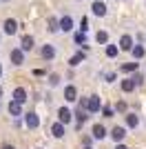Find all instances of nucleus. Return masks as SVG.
Instances as JSON below:
<instances>
[{
	"instance_id": "1",
	"label": "nucleus",
	"mask_w": 146,
	"mask_h": 149,
	"mask_svg": "<svg viewBox=\"0 0 146 149\" xmlns=\"http://www.w3.org/2000/svg\"><path fill=\"white\" fill-rule=\"evenodd\" d=\"M24 54H27V51H24L22 47H13V49L9 51V60H11L13 67H20L24 62Z\"/></svg>"
},
{
	"instance_id": "2",
	"label": "nucleus",
	"mask_w": 146,
	"mask_h": 149,
	"mask_svg": "<svg viewBox=\"0 0 146 149\" xmlns=\"http://www.w3.org/2000/svg\"><path fill=\"white\" fill-rule=\"evenodd\" d=\"M24 127H27V129H38V127H40V118H38L36 111L24 113Z\"/></svg>"
},
{
	"instance_id": "3",
	"label": "nucleus",
	"mask_w": 146,
	"mask_h": 149,
	"mask_svg": "<svg viewBox=\"0 0 146 149\" xmlns=\"http://www.w3.org/2000/svg\"><path fill=\"white\" fill-rule=\"evenodd\" d=\"M86 109H89L91 113H97L100 109H102V102H100V98H97V96H89V98H86Z\"/></svg>"
},
{
	"instance_id": "4",
	"label": "nucleus",
	"mask_w": 146,
	"mask_h": 149,
	"mask_svg": "<svg viewBox=\"0 0 146 149\" xmlns=\"http://www.w3.org/2000/svg\"><path fill=\"white\" fill-rule=\"evenodd\" d=\"M9 113H11V118H20V116H22V102L11 98V102H9Z\"/></svg>"
},
{
	"instance_id": "5",
	"label": "nucleus",
	"mask_w": 146,
	"mask_h": 149,
	"mask_svg": "<svg viewBox=\"0 0 146 149\" xmlns=\"http://www.w3.org/2000/svg\"><path fill=\"white\" fill-rule=\"evenodd\" d=\"M91 11L95 13L97 18H104V16H106V5H104V2H100V0H93Z\"/></svg>"
},
{
	"instance_id": "6",
	"label": "nucleus",
	"mask_w": 146,
	"mask_h": 149,
	"mask_svg": "<svg viewBox=\"0 0 146 149\" xmlns=\"http://www.w3.org/2000/svg\"><path fill=\"white\" fill-rule=\"evenodd\" d=\"M89 109H84V107H80L78 111H75V120H78V129H82V125L86 123V120H89Z\"/></svg>"
},
{
	"instance_id": "7",
	"label": "nucleus",
	"mask_w": 146,
	"mask_h": 149,
	"mask_svg": "<svg viewBox=\"0 0 146 149\" xmlns=\"http://www.w3.org/2000/svg\"><path fill=\"white\" fill-rule=\"evenodd\" d=\"M111 138H113L115 143H122V140L126 138V127H113V129H111Z\"/></svg>"
},
{
	"instance_id": "8",
	"label": "nucleus",
	"mask_w": 146,
	"mask_h": 149,
	"mask_svg": "<svg viewBox=\"0 0 146 149\" xmlns=\"http://www.w3.org/2000/svg\"><path fill=\"white\" fill-rule=\"evenodd\" d=\"M51 134H53V138H62L64 134H67V125L64 123H53V127H51Z\"/></svg>"
},
{
	"instance_id": "9",
	"label": "nucleus",
	"mask_w": 146,
	"mask_h": 149,
	"mask_svg": "<svg viewBox=\"0 0 146 149\" xmlns=\"http://www.w3.org/2000/svg\"><path fill=\"white\" fill-rule=\"evenodd\" d=\"M71 118H73L71 109H67V107H60V109H58V120H60V123L69 125V123H71Z\"/></svg>"
},
{
	"instance_id": "10",
	"label": "nucleus",
	"mask_w": 146,
	"mask_h": 149,
	"mask_svg": "<svg viewBox=\"0 0 146 149\" xmlns=\"http://www.w3.org/2000/svg\"><path fill=\"white\" fill-rule=\"evenodd\" d=\"M40 56H42L47 62H51V60L55 58V49H53V45H44L42 49H40Z\"/></svg>"
},
{
	"instance_id": "11",
	"label": "nucleus",
	"mask_w": 146,
	"mask_h": 149,
	"mask_svg": "<svg viewBox=\"0 0 146 149\" xmlns=\"http://www.w3.org/2000/svg\"><path fill=\"white\" fill-rule=\"evenodd\" d=\"M64 100H67V102H75V100H78V89L73 87V85H67V87H64Z\"/></svg>"
},
{
	"instance_id": "12",
	"label": "nucleus",
	"mask_w": 146,
	"mask_h": 149,
	"mask_svg": "<svg viewBox=\"0 0 146 149\" xmlns=\"http://www.w3.org/2000/svg\"><path fill=\"white\" fill-rule=\"evenodd\" d=\"M133 47H135V45H133V38L128 36V33H124V36L120 38V49L122 51H131Z\"/></svg>"
},
{
	"instance_id": "13",
	"label": "nucleus",
	"mask_w": 146,
	"mask_h": 149,
	"mask_svg": "<svg viewBox=\"0 0 146 149\" xmlns=\"http://www.w3.org/2000/svg\"><path fill=\"white\" fill-rule=\"evenodd\" d=\"M120 87H122V91H124V93H131V91H135V87H137V82H135L133 78H124Z\"/></svg>"
},
{
	"instance_id": "14",
	"label": "nucleus",
	"mask_w": 146,
	"mask_h": 149,
	"mask_svg": "<svg viewBox=\"0 0 146 149\" xmlns=\"http://www.w3.org/2000/svg\"><path fill=\"white\" fill-rule=\"evenodd\" d=\"M16 31H18V22H16L13 18H7L5 20V33L7 36H13Z\"/></svg>"
},
{
	"instance_id": "15",
	"label": "nucleus",
	"mask_w": 146,
	"mask_h": 149,
	"mask_svg": "<svg viewBox=\"0 0 146 149\" xmlns=\"http://www.w3.org/2000/svg\"><path fill=\"white\" fill-rule=\"evenodd\" d=\"M91 134H93V138H95V140H104V138H106V129H104V127H102L100 123H97V125H93Z\"/></svg>"
},
{
	"instance_id": "16",
	"label": "nucleus",
	"mask_w": 146,
	"mask_h": 149,
	"mask_svg": "<svg viewBox=\"0 0 146 149\" xmlns=\"http://www.w3.org/2000/svg\"><path fill=\"white\" fill-rule=\"evenodd\" d=\"M71 29H73V18L71 16H62L60 18V31L67 33V31H71Z\"/></svg>"
},
{
	"instance_id": "17",
	"label": "nucleus",
	"mask_w": 146,
	"mask_h": 149,
	"mask_svg": "<svg viewBox=\"0 0 146 149\" xmlns=\"http://www.w3.org/2000/svg\"><path fill=\"white\" fill-rule=\"evenodd\" d=\"M126 127H131V129H135V127H140V116L133 111L126 113Z\"/></svg>"
},
{
	"instance_id": "18",
	"label": "nucleus",
	"mask_w": 146,
	"mask_h": 149,
	"mask_svg": "<svg viewBox=\"0 0 146 149\" xmlns=\"http://www.w3.org/2000/svg\"><path fill=\"white\" fill-rule=\"evenodd\" d=\"M13 100H18V102H27V89L24 87H18V89H13Z\"/></svg>"
},
{
	"instance_id": "19",
	"label": "nucleus",
	"mask_w": 146,
	"mask_h": 149,
	"mask_svg": "<svg viewBox=\"0 0 146 149\" xmlns=\"http://www.w3.org/2000/svg\"><path fill=\"white\" fill-rule=\"evenodd\" d=\"M86 60V56L84 54H82V51H78V54H73L71 56V60H69V65H71V67H78V65H82V62Z\"/></svg>"
},
{
	"instance_id": "20",
	"label": "nucleus",
	"mask_w": 146,
	"mask_h": 149,
	"mask_svg": "<svg viewBox=\"0 0 146 149\" xmlns=\"http://www.w3.org/2000/svg\"><path fill=\"white\" fill-rule=\"evenodd\" d=\"M73 42H75V45H82V47H84V45H86V31H82V29L75 31V33H73Z\"/></svg>"
},
{
	"instance_id": "21",
	"label": "nucleus",
	"mask_w": 146,
	"mask_h": 149,
	"mask_svg": "<svg viewBox=\"0 0 146 149\" xmlns=\"http://www.w3.org/2000/svg\"><path fill=\"white\" fill-rule=\"evenodd\" d=\"M47 25H49L47 29L51 31V33H55V31H60V20H58V18H49V20H47Z\"/></svg>"
},
{
	"instance_id": "22",
	"label": "nucleus",
	"mask_w": 146,
	"mask_h": 149,
	"mask_svg": "<svg viewBox=\"0 0 146 149\" xmlns=\"http://www.w3.org/2000/svg\"><path fill=\"white\" fill-rule=\"evenodd\" d=\"M131 54H133V58H135V60H140V58H144L146 49H144V47H142V45H135L133 49H131Z\"/></svg>"
},
{
	"instance_id": "23",
	"label": "nucleus",
	"mask_w": 146,
	"mask_h": 149,
	"mask_svg": "<svg viewBox=\"0 0 146 149\" xmlns=\"http://www.w3.org/2000/svg\"><path fill=\"white\" fill-rule=\"evenodd\" d=\"M33 45H36V42H33V38H31V36H24L22 42H20V47H22L24 51H31V49H33Z\"/></svg>"
},
{
	"instance_id": "24",
	"label": "nucleus",
	"mask_w": 146,
	"mask_h": 149,
	"mask_svg": "<svg viewBox=\"0 0 146 149\" xmlns=\"http://www.w3.org/2000/svg\"><path fill=\"white\" fill-rule=\"evenodd\" d=\"M137 67H140V62H126V65H122V71L131 74V71H137Z\"/></svg>"
},
{
	"instance_id": "25",
	"label": "nucleus",
	"mask_w": 146,
	"mask_h": 149,
	"mask_svg": "<svg viewBox=\"0 0 146 149\" xmlns=\"http://www.w3.org/2000/svg\"><path fill=\"white\" fill-rule=\"evenodd\" d=\"M95 40H97V45H106V42H109V33H106V31H97Z\"/></svg>"
},
{
	"instance_id": "26",
	"label": "nucleus",
	"mask_w": 146,
	"mask_h": 149,
	"mask_svg": "<svg viewBox=\"0 0 146 149\" xmlns=\"http://www.w3.org/2000/svg\"><path fill=\"white\" fill-rule=\"evenodd\" d=\"M117 51H122L117 45H106V56H109V58H115V56H117Z\"/></svg>"
},
{
	"instance_id": "27",
	"label": "nucleus",
	"mask_w": 146,
	"mask_h": 149,
	"mask_svg": "<svg viewBox=\"0 0 146 149\" xmlns=\"http://www.w3.org/2000/svg\"><path fill=\"white\" fill-rule=\"evenodd\" d=\"M113 113H115L113 107H104V109H102V116H104V118H113Z\"/></svg>"
},
{
	"instance_id": "28",
	"label": "nucleus",
	"mask_w": 146,
	"mask_h": 149,
	"mask_svg": "<svg viewBox=\"0 0 146 149\" xmlns=\"http://www.w3.org/2000/svg\"><path fill=\"white\" fill-rule=\"evenodd\" d=\"M58 82H60V76H58V74H51V76H49V85H51V87H55Z\"/></svg>"
},
{
	"instance_id": "29",
	"label": "nucleus",
	"mask_w": 146,
	"mask_h": 149,
	"mask_svg": "<svg viewBox=\"0 0 146 149\" xmlns=\"http://www.w3.org/2000/svg\"><path fill=\"white\" fill-rule=\"evenodd\" d=\"M131 78H133V80L137 82V87H140V85H142V80H144V76H142V74H137V71H135V74L131 76Z\"/></svg>"
},
{
	"instance_id": "30",
	"label": "nucleus",
	"mask_w": 146,
	"mask_h": 149,
	"mask_svg": "<svg viewBox=\"0 0 146 149\" xmlns=\"http://www.w3.org/2000/svg\"><path fill=\"white\" fill-rule=\"evenodd\" d=\"M115 109H117V111H126V102H124V100H120V102L115 105Z\"/></svg>"
},
{
	"instance_id": "31",
	"label": "nucleus",
	"mask_w": 146,
	"mask_h": 149,
	"mask_svg": "<svg viewBox=\"0 0 146 149\" xmlns=\"http://www.w3.org/2000/svg\"><path fill=\"white\" fill-rule=\"evenodd\" d=\"M80 29H82V31H86V29H89V20H86V18H82V20H80Z\"/></svg>"
},
{
	"instance_id": "32",
	"label": "nucleus",
	"mask_w": 146,
	"mask_h": 149,
	"mask_svg": "<svg viewBox=\"0 0 146 149\" xmlns=\"http://www.w3.org/2000/svg\"><path fill=\"white\" fill-rule=\"evenodd\" d=\"M115 149H128L126 145H122V143H115Z\"/></svg>"
},
{
	"instance_id": "33",
	"label": "nucleus",
	"mask_w": 146,
	"mask_h": 149,
	"mask_svg": "<svg viewBox=\"0 0 146 149\" xmlns=\"http://www.w3.org/2000/svg\"><path fill=\"white\" fill-rule=\"evenodd\" d=\"M2 149H16L13 145H2Z\"/></svg>"
},
{
	"instance_id": "34",
	"label": "nucleus",
	"mask_w": 146,
	"mask_h": 149,
	"mask_svg": "<svg viewBox=\"0 0 146 149\" xmlns=\"http://www.w3.org/2000/svg\"><path fill=\"white\" fill-rule=\"evenodd\" d=\"M0 98H2V87H0Z\"/></svg>"
},
{
	"instance_id": "35",
	"label": "nucleus",
	"mask_w": 146,
	"mask_h": 149,
	"mask_svg": "<svg viewBox=\"0 0 146 149\" xmlns=\"http://www.w3.org/2000/svg\"><path fill=\"white\" fill-rule=\"evenodd\" d=\"M0 76H2V65H0Z\"/></svg>"
},
{
	"instance_id": "36",
	"label": "nucleus",
	"mask_w": 146,
	"mask_h": 149,
	"mask_svg": "<svg viewBox=\"0 0 146 149\" xmlns=\"http://www.w3.org/2000/svg\"><path fill=\"white\" fill-rule=\"evenodd\" d=\"M84 149H93V147H89V145H86V147H84Z\"/></svg>"
},
{
	"instance_id": "37",
	"label": "nucleus",
	"mask_w": 146,
	"mask_h": 149,
	"mask_svg": "<svg viewBox=\"0 0 146 149\" xmlns=\"http://www.w3.org/2000/svg\"><path fill=\"white\" fill-rule=\"evenodd\" d=\"M2 2H9V0H2Z\"/></svg>"
},
{
	"instance_id": "38",
	"label": "nucleus",
	"mask_w": 146,
	"mask_h": 149,
	"mask_svg": "<svg viewBox=\"0 0 146 149\" xmlns=\"http://www.w3.org/2000/svg\"><path fill=\"white\" fill-rule=\"evenodd\" d=\"M38 149H40V147H38Z\"/></svg>"
}]
</instances>
